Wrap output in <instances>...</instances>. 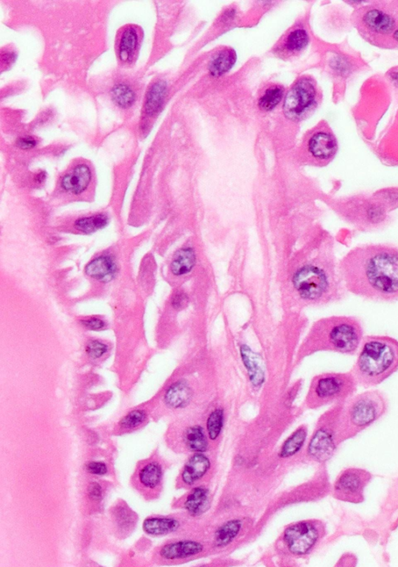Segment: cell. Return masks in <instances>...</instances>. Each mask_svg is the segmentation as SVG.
Here are the masks:
<instances>
[{
    "instance_id": "ffe728a7",
    "label": "cell",
    "mask_w": 398,
    "mask_h": 567,
    "mask_svg": "<svg viewBox=\"0 0 398 567\" xmlns=\"http://www.w3.org/2000/svg\"><path fill=\"white\" fill-rule=\"evenodd\" d=\"M240 353L252 385H261L265 381V373L262 369L259 356L246 346L241 347Z\"/></svg>"
},
{
    "instance_id": "f6af8a7d",
    "label": "cell",
    "mask_w": 398,
    "mask_h": 567,
    "mask_svg": "<svg viewBox=\"0 0 398 567\" xmlns=\"http://www.w3.org/2000/svg\"><path fill=\"white\" fill-rule=\"evenodd\" d=\"M394 38L397 41H398V30L394 34Z\"/></svg>"
},
{
    "instance_id": "4316f807",
    "label": "cell",
    "mask_w": 398,
    "mask_h": 567,
    "mask_svg": "<svg viewBox=\"0 0 398 567\" xmlns=\"http://www.w3.org/2000/svg\"><path fill=\"white\" fill-rule=\"evenodd\" d=\"M237 55L233 49L226 48L219 52L210 64V71L212 76H219L227 73L235 63Z\"/></svg>"
},
{
    "instance_id": "d4e9b609",
    "label": "cell",
    "mask_w": 398,
    "mask_h": 567,
    "mask_svg": "<svg viewBox=\"0 0 398 567\" xmlns=\"http://www.w3.org/2000/svg\"><path fill=\"white\" fill-rule=\"evenodd\" d=\"M196 257L191 248L181 249L175 254L170 269L176 276L188 274L195 266Z\"/></svg>"
},
{
    "instance_id": "603a6c76",
    "label": "cell",
    "mask_w": 398,
    "mask_h": 567,
    "mask_svg": "<svg viewBox=\"0 0 398 567\" xmlns=\"http://www.w3.org/2000/svg\"><path fill=\"white\" fill-rule=\"evenodd\" d=\"M364 22L369 30L379 34H389L394 30L395 26L393 18L378 10L367 12L364 18Z\"/></svg>"
},
{
    "instance_id": "74e56055",
    "label": "cell",
    "mask_w": 398,
    "mask_h": 567,
    "mask_svg": "<svg viewBox=\"0 0 398 567\" xmlns=\"http://www.w3.org/2000/svg\"><path fill=\"white\" fill-rule=\"evenodd\" d=\"M86 495L90 504L97 506L104 499V488L101 483L97 482V481H91L88 484Z\"/></svg>"
},
{
    "instance_id": "44dd1931",
    "label": "cell",
    "mask_w": 398,
    "mask_h": 567,
    "mask_svg": "<svg viewBox=\"0 0 398 567\" xmlns=\"http://www.w3.org/2000/svg\"><path fill=\"white\" fill-rule=\"evenodd\" d=\"M193 397V392L186 383L180 381L173 384L167 390L165 402L167 406L172 409L186 407Z\"/></svg>"
},
{
    "instance_id": "9a60e30c",
    "label": "cell",
    "mask_w": 398,
    "mask_h": 567,
    "mask_svg": "<svg viewBox=\"0 0 398 567\" xmlns=\"http://www.w3.org/2000/svg\"><path fill=\"white\" fill-rule=\"evenodd\" d=\"M338 146L336 136L328 130L313 135L308 142L310 154L319 163H328L336 156Z\"/></svg>"
},
{
    "instance_id": "2e32d148",
    "label": "cell",
    "mask_w": 398,
    "mask_h": 567,
    "mask_svg": "<svg viewBox=\"0 0 398 567\" xmlns=\"http://www.w3.org/2000/svg\"><path fill=\"white\" fill-rule=\"evenodd\" d=\"M211 463L207 456L196 453L191 456L184 466L181 473V482L186 486H193L208 472Z\"/></svg>"
},
{
    "instance_id": "ee69618b",
    "label": "cell",
    "mask_w": 398,
    "mask_h": 567,
    "mask_svg": "<svg viewBox=\"0 0 398 567\" xmlns=\"http://www.w3.org/2000/svg\"><path fill=\"white\" fill-rule=\"evenodd\" d=\"M46 178V175L45 172H41V173L36 176V178H35V182L37 183H42L45 181Z\"/></svg>"
},
{
    "instance_id": "7402d4cb",
    "label": "cell",
    "mask_w": 398,
    "mask_h": 567,
    "mask_svg": "<svg viewBox=\"0 0 398 567\" xmlns=\"http://www.w3.org/2000/svg\"><path fill=\"white\" fill-rule=\"evenodd\" d=\"M209 505L210 492L203 486L195 488L184 501V508L193 516H198L207 511Z\"/></svg>"
},
{
    "instance_id": "b9f144b4",
    "label": "cell",
    "mask_w": 398,
    "mask_h": 567,
    "mask_svg": "<svg viewBox=\"0 0 398 567\" xmlns=\"http://www.w3.org/2000/svg\"><path fill=\"white\" fill-rule=\"evenodd\" d=\"M188 304V297L184 293L176 294L172 300V306L176 310H179L186 307Z\"/></svg>"
},
{
    "instance_id": "277c9868",
    "label": "cell",
    "mask_w": 398,
    "mask_h": 567,
    "mask_svg": "<svg viewBox=\"0 0 398 567\" xmlns=\"http://www.w3.org/2000/svg\"><path fill=\"white\" fill-rule=\"evenodd\" d=\"M389 402L385 392L371 390L348 399L341 412L337 444L353 439L381 419L388 411Z\"/></svg>"
},
{
    "instance_id": "30bf717a",
    "label": "cell",
    "mask_w": 398,
    "mask_h": 567,
    "mask_svg": "<svg viewBox=\"0 0 398 567\" xmlns=\"http://www.w3.org/2000/svg\"><path fill=\"white\" fill-rule=\"evenodd\" d=\"M163 474V463L159 457L153 454L137 464L131 477V485L146 500H153L160 496Z\"/></svg>"
},
{
    "instance_id": "f546056e",
    "label": "cell",
    "mask_w": 398,
    "mask_h": 567,
    "mask_svg": "<svg viewBox=\"0 0 398 567\" xmlns=\"http://www.w3.org/2000/svg\"><path fill=\"white\" fill-rule=\"evenodd\" d=\"M308 432L304 428H298L289 439L283 444L280 456L287 458L292 457L300 451L303 448L306 439H307Z\"/></svg>"
},
{
    "instance_id": "d590c367",
    "label": "cell",
    "mask_w": 398,
    "mask_h": 567,
    "mask_svg": "<svg viewBox=\"0 0 398 567\" xmlns=\"http://www.w3.org/2000/svg\"><path fill=\"white\" fill-rule=\"evenodd\" d=\"M283 96V89L280 87H273L268 89L264 95L259 100V107L261 110L271 111L280 104Z\"/></svg>"
},
{
    "instance_id": "f1b7e54d",
    "label": "cell",
    "mask_w": 398,
    "mask_h": 567,
    "mask_svg": "<svg viewBox=\"0 0 398 567\" xmlns=\"http://www.w3.org/2000/svg\"><path fill=\"white\" fill-rule=\"evenodd\" d=\"M184 442L187 448L196 453H203L208 450L209 443L201 427L194 426L186 430L184 434Z\"/></svg>"
},
{
    "instance_id": "8fae6325",
    "label": "cell",
    "mask_w": 398,
    "mask_h": 567,
    "mask_svg": "<svg viewBox=\"0 0 398 567\" xmlns=\"http://www.w3.org/2000/svg\"><path fill=\"white\" fill-rule=\"evenodd\" d=\"M373 476L364 469L350 467L341 471L333 485L334 498L359 505L366 500L364 491Z\"/></svg>"
},
{
    "instance_id": "484cf974",
    "label": "cell",
    "mask_w": 398,
    "mask_h": 567,
    "mask_svg": "<svg viewBox=\"0 0 398 567\" xmlns=\"http://www.w3.org/2000/svg\"><path fill=\"white\" fill-rule=\"evenodd\" d=\"M242 521L238 519L231 520L219 527L214 536V545L217 547L223 548L230 545L240 533Z\"/></svg>"
},
{
    "instance_id": "ba28073f",
    "label": "cell",
    "mask_w": 398,
    "mask_h": 567,
    "mask_svg": "<svg viewBox=\"0 0 398 567\" xmlns=\"http://www.w3.org/2000/svg\"><path fill=\"white\" fill-rule=\"evenodd\" d=\"M345 402H339L325 414L321 425L313 435L308 449L313 460L323 463L335 454L338 448V421Z\"/></svg>"
},
{
    "instance_id": "4dcf8cb0",
    "label": "cell",
    "mask_w": 398,
    "mask_h": 567,
    "mask_svg": "<svg viewBox=\"0 0 398 567\" xmlns=\"http://www.w3.org/2000/svg\"><path fill=\"white\" fill-rule=\"evenodd\" d=\"M108 224V217L102 214L78 219L75 222V227L78 231L89 234L104 228Z\"/></svg>"
},
{
    "instance_id": "8d00e7d4",
    "label": "cell",
    "mask_w": 398,
    "mask_h": 567,
    "mask_svg": "<svg viewBox=\"0 0 398 567\" xmlns=\"http://www.w3.org/2000/svg\"><path fill=\"white\" fill-rule=\"evenodd\" d=\"M224 411L217 409L212 411L207 420V430L210 439L215 441L218 439L224 425Z\"/></svg>"
},
{
    "instance_id": "e0dca14e",
    "label": "cell",
    "mask_w": 398,
    "mask_h": 567,
    "mask_svg": "<svg viewBox=\"0 0 398 567\" xmlns=\"http://www.w3.org/2000/svg\"><path fill=\"white\" fill-rule=\"evenodd\" d=\"M91 181V171L85 164L77 165L62 179L64 191L80 195L88 189Z\"/></svg>"
},
{
    "instance_id": "7c38bea8",
    "label": "cell",
    "mask_w": 398,
    "mask_h": 567,
    "mask_svg": "<svg viewBox=\"0 0 398 567\" xmlns=\"http://www.w3.org/2000/svg\"><path fill=\"white\" fill-rule=\"evenodd\" d=\"M317 90L308 78H301L289 90L283 104V111L291 119L302 118L316 103Z\"/></svg>"
},
{
    "instance_id": "4fadbf2b",
    "label": "cell",
    "mask_w": 398,
    "mask_h": 567,
    "mask_svg": "<svg viewBox=\"0 0 398 567\" xmlns=\"http://www.w3.org/2000/svg\"><path fill=\"white\" fill-rule=\"evenodd\" d=\"M203 550V545L196 541H170L156 549L153 559L156 563H172L195 556Z\"/></svg>"
},
{
    "instance_id": "e575fe53",
    "label": "cell",
    "mask_w": 398,
    "mask_h": 567,
    "mask_svg": "<svg viewBox=\"0 0 398 567\" xmlns=\"http://www.w3.org/2000/svg\"><path fill=\"white\" fill-rule=\"evenodd\" d=\"M309 37L307 32L298 29L291 32L285 42V48L288 52L296 53L301 51L308 45Z\"/></svg>"
},
{
    "instance_id": "7bdbcfd3",
    "label": "cell",
    "mask_w": 398,
    "mask_h": 567,
    "mask_svg": "<svg viewBox=\"0 0 398 567\" xmlns=\"http://www.w3.org/2000/svg\"><path fill=\"white\" fill-rule=\"evenodd\" d=\"M18 146L20 149H30L34 148L36 146L37 142L34 138L30 137V136H27V137L20 138L18 140L17 142Z\"/></svg>"
},
{
    "instance_id": "7a4b0ae2",
    "label": "cell",
    "mask_w": 398,
    "mask_h": 567,
    "mask_svg": "<svg viewBox=\"0 0 398 567\" xmlns=\"http://www.w3.org/2000/svg\"><path fill=\"white\" fill-rule=\"evenodd\" d=\"M298 295L304 300L319 304L337 303L347 296L341 277L333 243L314 263L305 265L294 278Z\"/></svg>"
},
{
    "instance_id": "83f0119b",
    "label": "cell",
    "mask_w": 398,
    "mask_h": 567,
    "mask_svg": "<svg viewBox=\"0 0 398 567\" xmlns=\"http://www.w3.org/2000/svg\"><path fill=\"white\" fill-rule=\"evenodd\" d=\"M167 92V84L163 81L156 83L149 90L145 103V111L147 116H153L158 112L165 100Z\"/></svg>"
},
{
    "instance_id": "3957f363",
    "label": "cell",
    "mask_w": 398,
    "mask_h": 567,
    "mask_svg": "<svg viewBox=\"0 0 398 567\" xmlns=\"http://www.w3.org/2000/svg\"><path fill=\"white\" fill-rule=\"evenodd\" d=\"M359 386L373 388L398 371V341L388 335H366L350 370Z\"/></svg>"
},
{
    "instance_id": "f35d334b",
    "label": "cell",
    "mask_w": 398,
    "mask_h": 567,
    "mask_svg": "<svg viewBox=\"0 0 398 567\" xmlns=\"http://www.w3.org/2000/svg\"><path fill=\"white\" fill-rule=\"evenodd\" d=\"M108 351V346L99 341H92L88 343L86 353L91 358L102 357Z\"/></svg>"
},
{
    "instance_id": "5bb4252c",
    "label": "cell",
    "mask_w": 398,
    "mask_h": 567,
    "mask_svg": "<svg viewBox=\"0 0 398 567\" xmlns=\"http://www.w3.org/2000/svg\"><path fill=\"white\" fill-rule=\"evenodd\" d=\"M112 529L118 538L129 537L136 528L139 517L124 500H118L110 509Z\"/></svg>"
},
{
    "instance_id": "9c48e42d",
    "label": "cell",
    "mask_w": 398,
    "mask_h": 567,
    "mask_svg": "<svg viewBox=\"0 0 398 567\" xmlns=\"http://www.w3.org/2000/svg\"><path fill=\"white\" fill-rule=\"evenodd\" d=\"M325 534L326 528L322 521H301L286 529L283 542L290 554L305 556L314 550Z\"/></svg>"
},
{
    "instance_id": "ab89813d",
    "label": "cell",
    "mask_w": 398,
    "mask_h": 567,
    "mask_svg": "<svg viewBox=\"0 0 398 567\" xmlns=\"http://www.w3.org/2000/svg\"><path fill=\"white\" fill-rule=\"evenodd\" d=\"M86 471L91 475L102 477L108 474L109 467L105 463L92 461L86 464Z\"/></svg>"
},
{
    "instance_id": "1f68e13d",
    "label": "cell",
    "mask_w": 398,
    "mask_h": 567,
    "mask_svg": "<svg viewBox=\"0 0 398 567\" xmlns=\"http://www.w3.org/2000/svg\"><path fill=\"white\" fill-rule=\"evenodd\" d=\"M372 195L389 213L398 209V188L383 189Z\"/></svg>"
},
{
    "instance_id": "5b68a950",
    "label": "cell",
    "mask_w": 398,
    "mask_h": 567,
    "mask_svg": "<svg viewBox=\"0 0 398 567\" xmlns=\"http://www.w3.org/2000/svg\"><path fill=\"white\" fill-rule=\"evenodd\" d=\"M364 327L354 315H337L320 322L315 329V344L320 349L345 355L357 354Z\"/></svg>"
},
{
    "instance_id": "52a82bcc",
    "label": "cell",
    "mask_w": 398,
    "mask_h": 567,
    "mask_svg": "<svg viewBox=\"0 0 398 567\" xmlns=\"http://www.w3.org/2000/svg\"><path fill=\"white\" fill-rule=\"evenodd\" d=\"M358 386L351 371L326 373L318 376L313 384L311 404L317 407L345 402L354 396Z\"/></svg>"
},
{
    "instance_id": "60d3db41",
    "label": "cell",
    "mask_w": 398,
    "mask_h": 567,
    "mask_svg": "<svg viewBox=\"0 0 398 567\" xmlns=\"http://www.w3.org/2000/svg\"><path fill=\"white\" fill-rule=\"evenodd\" d=\"M81 325L89 329L100 330L105 327V322L98 318H91L87 320H82Z\"/></svg>"
},
{
    "instance_id": "cb8c5ba5",
    "label": "cell",
    "mask_w": 398,
    "mask_h": 567,
    "mask_svg": "<svg viewBox=\"0 0 398 567\" xmlns=\"http://www.w3.org/2000/svg\"><path fill=\"white\" fill-rule=\"evenodd\" d=\"M139 33L136 27H127L121 37L118 55L120 60L130 62L137 52L139 43Z\"/></svg>"
},
{
    "instance_id": "8992f818",
    "label": "cell",
    "mask_w": 398,
    "mask_h": 567,
    "mask_svg": "<svg viewBox=\"0 0 398 567\" xmlns=\"http://www.w3.org/2000/svg\"><path fill=\"white\" fill-rule=\"evenodd\" d=\"M338 214L345 224L364 233L383 231L392 224V217L372 193H354L339 200Z\"/></svg>"
},
{
    "instance_id": "d6986e66",
    "label": "cell",
    "mask_w": 398,
    "mask_h": 567,
    "mask_svg": "<svg viewBox=\"0 0 398 567\" xmlns=\"http://www.w3.org/2000/svg\"><path fill=\"white\" fill-rule=\"evenodd\" d=\"M116 263L109 256H102L90 262L86 267V274L100 282H109L116 274Z\"/></svg>"
},
{
    "instance_id": "d6a6232c",
    "label": "cell",
    "mask_w": 398,
    "mask_h": 567,
    "mask_svg": "<svg viewBox=\"0 0 398 567\" xmlns=\"http://www.w3.org/2000/svg\"><path fill=\"white\" fill-rule=\"evenodd\" d=\"M147 414L144 410H134L120 421L118 427L123 432H130L140 428L146 421Z\"/></svg>"
},
{
    "instance_id": "836d02e7",
    "label": "cell",
    "mask_w": 398,
    "mask_h": 567,
    "mask_svg": "<svg viewBox=\"0 0 398 567\" xmlns=\"http://www.w3.org/2000/svg\"><path fill=\"white\" fill-rule=\"evenodd\" d=\"M112 99L116 104L123 109H128L135 102V93L132 90L123 83L118 84L111 91Z\"/></svg>"
},
{
    "instance_id": "6da1fadb",
    "label": "cell",
    "mask_w": 398,
    "mask_h": 567,
    "mask_svg": "<svg viewBox=\"0 0 398 567\" xmlns=\"http://www.w3.org/2000/svg\"><path fill=\"white\" fill-rule=\"evenodd\" d=\"M348 293L378 303L398 301V247L366 243L355 247L338 263Z\"/></svg>"
},
{
    "instance_id": "ac0fdd59",
    "label": "cell",
    "mask_w": 398,
    "mask_h": 567,
    "mask_svg": "<svg viewBox=\"0 0 398 567\" xmlns=\"http://www.w3.org/2000/svg\"><path fill=\"white\" fill-rule=\"evenodd\" d=\"M181 522L174 517L151 515L143 524L144 533L149 536H163L177 532Z\"/></svg>"
}]
</instances>
